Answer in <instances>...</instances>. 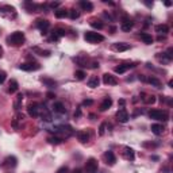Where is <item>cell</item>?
<instances>
[{"instance_id":"9a60e30c","label":"cell","mask_w":173,"mask_h":173,"mask_svg":"<svg viewBox=\"0 0 173 173\" xmlns=\"http://www.w3.org/2000/svg\"><path fill=\"white\" fill-rule=\"evenodd\" d=\"M76 137H77V139H79L81 143H86V142L89 141V133H88V131H84V130L77 131V133H76Z\"/></svg>"},{"instance_id":"bcb514c9","label":"cell","mask_w":173,"mask_h":173,"mask_svg":"<svg viewBox=\"0 0 173 173\" xmlns=\"http://www.w3.org/2000/svg\"><path fill=\"white\" fill-rule=\"evenodd\" d=\"M46 96H47V99H54L55 98V95L53 93V92H47Z\"/></svg>"},{"instance_id":"f546056e","label":"cell","mask_w":173,"mask_h":173,"mask_svg":"<svg viewBox=\"0 0 173 173\" xmlns=\"http://www.w3.org/2000/svg\"><path fill=\"white\" fill-rule=\"evenodd\" d=\"M42 83L45 84L46 86H49V88H55V86H57V83H55L54 80L47 79V77H43V79H42Z\"/></svg>"},{"instance_id":"60d3db41","label":"cell","mask_w":173,"mask_h":173,"mask_svg":"<svg viewBox=\"0 0 173 173\" xmlns=\"http://www.w3.org/2000/svg\"><path fill=\"white\" fill-rule=\"evenodd\" d=\"M60 6H61V3H60V1H53V3L49 4V7H50V8H54V11L57 10V8H60Z\"/></svg>"},{"instance_id":"ba28073f","label":"cell","mask_w":173,"mask_h":173,"mask_svg":"<svg viewBox=\"0 0 173 173\" xmlns=\"http://www.w3.org/2000/svg\"><path fill=\"white\" fill-rule=\"evenodd\" d=\"M35 24H37V27L41 30V33H42L43 35H45V34H47V30L50 28V22H49V20H46V19H38Z\"/></svg>"},{"instance_id":"e575fe53","label":"cell","mask_w":173,"mask_h":173,"mask_svg":"<svg viewBox=\"0 0 173 173\" xmlns=\"http://www.w3.org/2000/svg\"><path fill=\"white\" fill-rule=\"evenodd\" d=\"M85 72L84 71H76L75 72V77H76V80H80V81H81V80H84L85 79Z\"/></svg>"},{"instance_id":"8d00e7d4","label":"cell","mask_w":173,"mask_h":173,"mask_svg":"<svg viewBox=\"0 0 173 173\" xmlns=\"http://www.w3.org/2000/svg\"><path fill=\"white\" fill-rule=\"evenodd\" d=\"M0 11H3V12H14V11H15V8L11 7V6H3V7H0Z\"/></svg>"},{"instance_id":"5b68a950","label":"cell","mask_w":173,"mask_h":173,"mask_svg":"<svg viewBox=\"0 0 173 173\" xmlns=\"http://www.w3.org/2000/svg\"><path fill=\"white\" fill-rule=\"evenodd\" d=\"M99 169V162L96 158H88L85 162V170L88 173H96Z\"/></svg>"},{"instance_id":"7bdbcfd3","label":"cell","mask_w":173,"mask_h":173,"mask_svg":"<svg viewBox=\"0 0 173 173\" xmlns=\"http://www.w3.org/2000/svg\"><path fill=\"white\" fill-rule=\"evenodd\" d=\"M89 66L92 68V69H96V68H99V62L98 61H95V60H92L89 62Z\"/></svg>"},{"instance_id":"c3c4849f","label":"cell","mask_w":173,"mask_h":173,"mask_svg":"<svg viewBox=\"0 0 173 173\" xmlns=\"http://www.w3.org/2000/svg\"><path fill=\"white\" fill-rule=\"evenodd\" d=\"M119 104H120V106H125V104H126V102H125V100H123V99H120V100H119Z\"/></svg>"},{"instance_id":"f6af8a7d","label":"cell","mask_w":173,"mask_h":173,"mask_svg":"<svg viewBox=\"0 0 173 173\" xmlns=\"http://www.w3.org/2000/svg\"><path fill=\"white\" fill-rule=\"evenodd\" d=\"M80 115H81V108H77V111L75 112V118H80Z\"/></svg>"},{"instance_id":"d590c367","label":"cell","mask_w":173,"mask_h":173,"mask_svg":"<svg viewBox=\"0 0 173 173\" xmlns=\"http://www.w3.org/2000/svg\"><path fill=\"white\" fill-rule=\"evenodd\" d=\"M47 141L50 142V143H53V145H60V143L62 142V138H60V137H50Z\"/></svg>"},{"instance_id":"ffe728a7","label":"cell","mask_w":173,"mask_h":173,"mask_svg":"<svg viewBox=\"0 0 173 173\" xmlns=\"http://www.w3.org/2000/svg\"><path fill=\"white\" fill-rule=\"evenodd\" d=\"M152 133L153 134H156V135H161L162 133H164V126L162 125H160V123H154V125H152Z\"/></svg>"},{"instance_id":"8fae6325","label":"cell","mask_w":173,"mask_h":173,"mask_svg":"<svg viewBox=\"0 0 173 173\" xmlns=\"http://www.w3.org/2000/svg\"><path fill=\"white\" fill-rule=\"evenodd\" d=\"M116 119H118L120 123H126L127 120H129V112H127L125 108L119 110L118 112H116Z\"/></svg>"},{"instance_id":"cb8c5ba5","label":"cell","mask_w":173,"mask_h":173,"mask_svg":"<svg viewBox=\"0 0 173 173\" xmlns=\"http://www.w3.org/2000/svg\"><path fill=\"white\" fill-rule=\"evenodd\" d=\"M111 106H112V99H111V98H106V99H104V100L102 102V104H100V111L108 110Z\"/></svg>"},{"instance_id":"ee69618b","label":"cell","mask_w":173,"mask_h":173,"mask_svg":"<svg viewBox=\"0 0 173 173\" xmlns=\"http://www.w3.org/2000/svg\"><path fill=\"white\" fill-rule=\"evenodd\" d=\"M93 104V100H91V99H86L83 102V106H92Z\"/></svg>"},{"instance_id":"1f68e13d","label":"cell","mask_w":173,"mask_h":173,"mask_svg":"<svg viewBox=\"0 0 173 173\" xmlns=\"http://www.w3.org/2000/svg\"><path fill=\"white\" fill-rule=\"evenodd\" d=\"M33 51L38 53L39 55H45V57H49V55L51 54L50 50H42V49H39V47H33Z\"/></svg>"},{"instance_id":"9c48e42d","label":"cell","mask_w":173,"mask_h":173,"mask_svg":"<svg viewBox=\"0 0 173 173\" xmlns=\"http://www.w3.org/2000/svg\"><path fill=\"white\" fill-rule=\"evenodd\" d=\"M103 83L106 85H116L118 84V79H116V76L111 75V73H104L103 75Z\"/></svg>"},{"instance_id":"484cf974","label":"cell","mask_w":173,"mask_h":173,"mask_svg":"<svg viewBox=\"0 0 173 173\" xmlns=\"http://www.w3.org/2000/svg\"><path fill=\"white\" fill-rule=\"evenodd\" d=\"M54 15H55V18L62 19V18L68 16V10H65V8H57V10L54 11Z\"/></svg>"},{"instance_id":"277c9868","label":"cell","mask_w":173,"mask_h":173,"mask_svg":"<svg viewBox=\"0 0 173 173\" xmlns=\"http://www.w3.org/2000/svg\"><path fill=\"white\" fill-rule=\"evenodd\" d=\"M138 79L141 80V81H143V83H147V84H152L153 86H156V88H161V81L157 79V77H154V76H145V75H141Z\"/></svg>"},{"instance_id":"44dd1931","label":"cell","mask_w":173,"mask_h":173,"mask_svg":"<svg viewBox=\"0 0 173 173\" xmlns=\"http://www.w3.org/2000/svg\"><path fill=\"white\" fill-rule=\"evenodd\" d=\"M138 35H139V38H141V39L143 41L146 45H152V43H153V41H154L153 37L150 35V34H147V33H139Z\"/></svg>"},{"instance_id":"8992f818","label":"cell","mask_w":173,"mask_h":173,"mask_svg":"<svg viewBox=\"0 0 173 173\" xmlns=\"http://www.w3.org/2000/svg\"><path fill=\"white\" fill-rule=\"evenodd\" d=\"M27 112H28V115H30L31 118H37V116H39L41 104H39V103H35V102L30 103V104L27 106Z\"/></svg>"},{"instance_id":"b9f144b4","label":"cell","mask_w":173,"mask_h":173,"mask_svg":"<svg viewBox=\"0 0 173 173\" xmlns=\"http://www.w3.org/2000/svg\"><path fill=\"white\" fill-rule=\"evenodd\" d=\"M55 173H69V168L68 166H61Z\"/></svg>"},{"instance_id":"d6a6232c","label":"cell","mask_w":173,"mask_h":173,"mask_svg":"<svg viewBox=\"0 0 173 173\" xmlns=\"http://www.w3.org/2000/svg\"><path fill=\"white\" fill-rule=\"evenodd\" d=\"M142 100H143L146 104H154V103H156V96H153V95H147L146 98H142Z\"/></svg>"},{"instance_id":"f1b7e54d","label":"cell","mask_w":173,"mask_h":173,"mask_svg":"<svg viewBox=\"0 0 173 173\" xmlns=\"http://www.w3.org/2000/svg\"><path fill=\"white\" fill-rule=\"evenodd\" d=\"M16 164H18V160H16V157H14V156H8L7 158H6V165L8 166H16Z\"/></svg>"},{"instance_id":"6da1fadb","label":"cell","mask_w":173,"mask_h":173,"mask_svg":"<svg viewBox=\"0 0 173 173\" xmlns=\"http://www.w3.org/2000/svg\"><path fill=\"white\" fill-rule=\"evenodd\" d=\"M24 39H26V37H24L23 33L15 31L7 38V43L8 45H12V46H19V45H22L24 42Z\"/></svg>"},{"instance_id":"681fc988","label":"cell","mask_w":173,"mask_h":173,"mask_svg":"<svg viewBox=\"0 0 173 173\" xmlns=\"http://www.w3.org/2000/svg\"><path fill=\"white\" fill-rule=\"evenodd\" d=\"M3 53H4V50H3V47L0 46V58H1V57H3Z\"/></svg>"},{"instance_id":"2e32d148","label":"cell","mask_w":173,"mask_h":173,"mask_svg":"<svg viewBox=\"0 0 173 173\" xmlns=\"http://www.w3.org/2000/svg\"><path fill=\"white\" fill-rule=\"evenodd\" d=\"M103 157H104V160H106V162L108 164V165H115V162H116V157H115V154L112 153L111 150L106 152Z\"/></svg>"},{"instance_id":"4fadbf2b","label":"cell","mask_w":173,"mask_h":173,"mask_svg":"<svg viewBox=\"0 0 173 173\" xmlns=\"http://www.w3.org/2000/svg\"><path fill=\"white\" fill-rule=\"evenodd\" d=\"M133 26H134V22L131 19H129V18H125L123 19V22H122V24H120V30L122 31H130L131 28H133Z\"/></svg>"},{"instance_id":"7dc6e473","label":"cell","mask_w":173,"mask_h":173,"mask_svg":"<svg viewBox=\"0 0 173 173\" xmlns=\"http://www.w3.org/2000/svg\"><path fill=\"white\" fill-rule=\"evenodd\" d=\"M72 173H84V172H83V169H80V168H77V169H75Z\"/></svg>"},{"instance_id":"d6986e66","label":"cell","mask_w":173,"mask_h":173,"mask_svg":"<svg viewBox=\"0 0 173 173\" xmlns=\"http://www.w3.org/2000/svg\"><path fill=\"white\" fill-rule=\"evenodd\" d=\"M79 6L81 8H83L84 11H92V10H93V4L91 3L89 0H80V3H79Z\"/></svg>"},{"instance_id":"ac0fdd59","label":"cell","mask_w":173,"mask_h":173,"mask_svg":"<svg viewBox=\"0 0 173 173\" xmlns=\"http://www.w3.org/2000/svg\"><path fill=\"white\" fill-rule=\"evenodd\" d=\"M53 111L57 112V114H65V112H66V108H65V106H64L61 102H55L54 104H53Z\"/></svg>"},{"instance_id":"f907efd6","label":"cell","mask_w":173,"mask_h":173,"mask_svg":"<svg viewBox=\"0 0 173 173\" xmlns=\"http://www.w3.org/2000/svg\"><path fill=\"white\" fill-rule=\"evenodd\" d=\"M165 6H166V7H170V6H172V3H170V1H165Z\"/></svg>"},{"instance_id":"7c38bea8","label":"cell","mask_w":173,"mask_h":173,"mask_svg":"<svg viewBox=\"0 0 173 173\" xmlns=\"http://www.w3.org/2000/svg\"><path fill=\"white\" fill-rule=\"evenodd\" d=\"M135 65L134 64H122V65H119V66H115V73H119V75H122V73H125V72H127L129 69H131V68H134Z\"/></svg>"},{"instance_id":"83f0119b","label":"cell","mask_w":173,"mask_h":173,"mask_svg":"<svg viewBox=\"0 0 173 173\" xmlns=\"http://www.w3.org/2000/svg\"><path fill=\"white\" fill-rule=\"evenodd\" d=\"M22 100H23V93H18L16 95V100L14 103V107H15V110H20V107H22Z\"/></svg>"},{"instance_id":"836d02e7","label":"cell","mask_w":173,"mask_h":173,"mask_svg":"<svg viewBox=\"0 0 173 173\" xmlns=\"http://www.w3.org/2000/svg\"><path fill=\"white\" fill-rule=\"evenodd\" d=\"M75 61L79 64L80 66H88V65H89V62L86 61V58H81V57H77V58H75Z\"/></svg>"},{"instance_id":"f35d334b","label":"cell","mask_w":173,"mask_h":173,"mask_svg":"<svg viewBox=\"0 0 173 173\" xmlns=\"http://www.w3.org/2000/svg\"><path fill=\"white\" fill-rule=\"evenodd\" d=\"M106 129H107V123H102L100 127H99V135H104L106 134Z\"/></svg>"},{"instance_id":"74e56055","label":"cell","mask_w":173,"mask_h":173,"mask_svg":"<svg viewBox=\"0 0 173 173\" xmlns=\"http://www.w3.org/2000/svg\"><path fill=\"white\" fill-rule=\"evenodd\" d=\"M164 54L166 55V58L169 60V61H172L173 60V47H169V49L166 50V53H164Z\"/></svg>"},{"instance_id":"30bf717a","label":"cell","mask_w":173,"mask_h":173,"mask_svg":"<svg viewBox=\"0 0 173 173\" xmlns=\"http://www.w3.org/2000/svg\"><path fill=\"white\" fill-rule=\"evenodd\" d=\"M66 35V31L64 30V28H55L54 31H53V34H51V41H54V42H57V41L60 39V38H62V37Z\"/></svg>"},{"instance_id":"603a6c76","label":"cell","mask_w":173,"mask_h":173,"mask_svg":"<svg viewBox=\"0 0 173 173\" xmlns=\"http://www.w3.org/2000/svg\"><path fill=\"white\" fill-rule=\"evenodd\" d=\"M18 89H19V84H18V81L15 79H12L10 81V84H8V92L10 93H15Z\"/></svg>"},{"instance_id":"7402d4cb","label":"cell","mask_w":173,"mask_h":173,"mask_svg":"<svg viewBox=\"0 0 173 173\" xmlns=\"http://www.w3.org/2000/svg\"><path fill=\"white\" fill-rule=\"evenodd\" d=\"M154 30H156V33L162 34V35H166V34L169 33V27H168V24H157Z\"/></svg>"},{"instance_id":"ab89813d","label":"cell","mask_w":173,"mask_h":173,"mask_svg":"<svg viewBox=\"0 0 173 173\" xmlns=\"http://www.w3.org/2000/svg\"><path fill=\"white\" fill-rule=\"evenodd\" d=\"M6 79H7V73L4 71H0V85L6 81Z\"/></svg>"},{"instance_id":"4316f807","label":"cell","mask_w":173,"mask_h":173,"mask_svg":"<svg viewBox=\"0 0 173 173\" xmlns=\"http://www.w3.org/2000/svg\"><path fill=\"white\" fill-rule=\"evenodd\" d=\"M91 26H92L93 28H96V30H102V28H104V23H103L102 20H98V19L91 20Z\"/></svg>"},{"instance_id":"d4e9b609","label":"cell","mask_w":173,"mask_h":173,"mask_svg":"<svg viewBox=\"0 0 173 173\" xmlns=\"http://www.w3.org/2000/svg\"><path fill=\"white\" fill-rule=\"evenodd\" d=\"M99 84H100V80H99L98 76H92L88 80V86L89 88H96V86H99Z\"/></svg>"},{"instance_id":"3957f363","label":"cell","mask_w":173,"mask_h":173,"mask_svg":"<svg viewBox=\"0 0 173 173\" xmlns=\"http://www.w3.org/2000/svg\"><path fill=\"white\" fill-rule=\"evenodd\" d=\"M149 116L154 120H168V112L162 110H152L149 112Z\"/></svg>"},{"instance_id":"7a4b0ae2","label":"cell","mask_w":173,"mask_h":173,"mask_svg":"<svg viewBox=\"0 0 173 173\" xmlns=\"http://www.w3.org/2000/svg\"><path fill=\"white\" fill-rule=\"evenodd\" d=\"M84 39L89 43H100L104 41V37L100 34V33L96 31H86L84 34Z\"/></svg>"},{"instance_id":"52a82bcc","label":"cell","mask_w":173,"mask_h":173,"mask_svg":"<svg viewBox=\"0 0 173 173\" xmlns=\"http://www.w3.org/2000/svg\"><path fill=\"white\" fill-rule=\"evenodd\" d=\"M19 69L24 72H35L41 69V65L38 62H24L22 65H19Z\"/></svg>"},{"instance_id":"e0dca14e","label":"cell","mask_w":173,"mask_h":173,"mask_svg":"<svg viewBox=\"0 0 173 173\" xmlns=\"http://www.w3.org/2000/svg\"><path fill=\"white\" fill-rule=\"evenodd\" d=\"M123 156H125V158L126 160H129V161H133L134 158H135V154H134V150L131 149V147H123Z\"/></svg>"},{"instance_id":"4dcf8cb0","label":"cell","mask_w":173,"mask_h":173,"mask_svg":"<svg viewBox=\"0 0 173 173\" xmlns=\"http://www.w3.org/2000/svg\"><path fill=\"white\" fill-rule=\"evenodd\" d=\"M68 15L71 16V19H77V18H80V11L79 10H76V8H71L69 11H68Z\"/></svg>"},{"instance_id":"5bb4252c","label":"cell","mask_w":173,"mask_h":173,"mask_svg":"<svg viewBox=\"0 0 173 173\" xmlns=\"http://www.w3.org/2000/svg\"><path fill=\"white\" fill-rule=\"evenodd\" d=\"M112 49H114L115 51H127L130 49V45L129 43H125V42H116L112 45Z\"/></svg>"}]
</instances>
